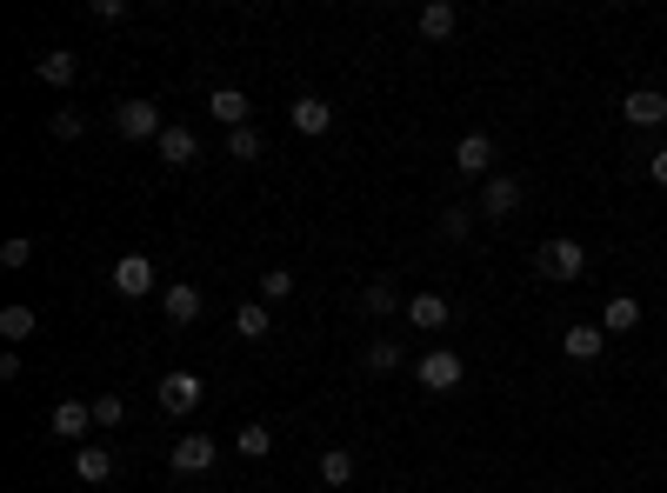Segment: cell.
<instances>
[{
    "mask_svg": "<svg viewBox=\"0 0 667 493\" xmlns=\"http://www.w3.org/2000/svg\"><path fill=\"white\" fill-rule=\"evenodd\" d=\"M621 114H628V127H667V94L660 88H634L621 101Z\"/></svg>",
    "mask_w": 667,
    "mask_h": 493,
    "instance_id": "13",
    "label": "cell"
},
{
    "mask_svg": "<svg viewBox=\"0 0 667 493\" xmlns=\"http://www.w3.org/2000/svg\"><path fill=\"white\" fill-rule=\"evenodd\" d=\"M234 454H240V460H268V454H274V427H261V421H247V427L234 434Z\"/></svg>",
    "mask_w": 667,
    "mask_h": 493,
    "instance_id": "26",
    "label": "cell"
},
{
    "mask_svg": "<svg viewBox=\"0 0 667 493\" xmlns=\"http://www.w3.org/2000/svg\"><path fill=\"white\" fill-rule=\"evenodd\" d=\"M47 434L67 440V447H88V440H94V406H88V400H60L54 414H47Z\"/></svg>",
    "mask_w": 667,
    "mask_h": 493,
    "instance_id": "5",
    "label": "cell"
},
{
    "mask_svg": "<svg viewBox=\"0 0 667 493\" xmlns=\"http://www.w3.org/2000/svg\"><path fill=\"white\" fill-rule=\"evenodd\" d=\"M80 134H88V114L60 107V114H54V140H80Z\"/></svg>",
    "mask_w": 667,
    "mask_h": 493,
    "instance_id": "31",
    "label": "cell"
},
{
    "mask_svg": "<svg viewBox=\"0 0 667 493\" xmlns=\"http://www.w3.org/2000/svg\"><path fill=\"white\" fill-rule=\"evenodd\" d=\"M207 114H214L227 134H234V127H255V101H247L240 88H214V94H207Z\"/></svg>",
    "mask_w": 667,
    "mask_h": 493,
    "instance_id": "11",
    "label": "cell"
},
{
    "mask_svg": "<svg viewBox=\"0 0 667 493\" xmlns=\"http://www.w3.org/2000/svg\"><path fill=\"white\" fill-rule=\"evenodd\" d=\"M454 168H461L467 181H487V174H494V134H487V127H467V134L454 140Z\"/></svg>",
    "mask_w": 667,
    "mask_h": 493,
    "instance_id": "8",
    "label": "cell"
},
{
    "mask_svg": "<svg viewBox=\"0 0 667 493\" xmlns=\"http://www.w3.org/2000/svg\"><path fill=\"white\" fill-rule=\"evenodd\" d=\"M27 374V360H21V347H8V354H0V380H21Z\"/></svg>",
    "mask_w": 667,
    "mask_h": 493,
    "instance_id": "33",
    "label": "cell"
},
{
    "mask_svg": "<svg viewBox=\"0 0 667 493\" xmlns=\"http://www.w3.org/2000/svg\"><path fill=\"white\" fill-rule=\"evenodd\" d=\"M474 214H481V207H441V220H434L441 240H467V233H474Z\"/></svg>",
    "mask_w": 667,
    "mask_h": 493,
    "instance_id": "28",
    "label": "cell"
},
{
    "mask_svg": "<svg viewBox=\"0 0 667 493\" xmlns=\"http://www.w3.org/2000/svg\"><path fill=\"white\" fill-rule=\"evenodd\" d=\"M361 367H368L374 380H381V374H400V367H407V347H400L394 334H381V341H368V354H361Z\"/></svg>",
    "mask_w": 667,
    "mask_h": 493,
    "instance_id": "23",
    "label": "cell"
},
{
    "mask_svg": "<svg viewBox=\"0 0 667 493\" xmlns=\"http://www.w3.org/2000/svg\"><path fill=\"white\" fill-rule=\"evenodd\" d=\"M454 27H461V8H454V0H428V8L414 14V34H421V41H448Z\"/></svg>",
    "mask_w": 667,
    "mask_h": 493,
    "instance_id": "14",
    "label": "cell"
},
{
    "mask_svg": "<svg viewBox=\"0 0 667 493\" xmlns=\"http://www.w3.org/2000/svg\"><path fill=\"white\" fill-rule=\"evenodd\" d=\"M94 21H127V0H94Z\"/></svg>",
    "mask_w": 667,
    "mask_h": 493,
    "instance_id": "35",
    "label": "cell"
},
{
    "mask_svg": "<svg viewBox=\"0 0 667 493\" xmlns=\"http://www.w3.org/2000/svg\"><path fill=\"white\" fill-rule=\"evenodd\" d=\"M154 287H160V267H154L147 254H121V261H114V294H121V300H147Z\"/></svg>",
    "mask_w": 667,
    "mask_h": 493,
    "instance_id": "9",
    "label": "cell"
},
{
    "mask_svg": "<svg viewBox=\"0 0 667 493\" xmlns=\"http://www.w3.org/2000/svg\"><path fill=\"white\" fill-rule=\"evenodd\" d=\"M414 380H421L428 393H454V387L467 380V360H461L454 347H434V354H421V360H414Z\"/></svg>",
    "mask_w": 667,
    "mask_h": 493,
    "instance_id": "3",
    "label": "cell"
},
{
    "mask_svg": "<svg viewBox=\"0 0 667 493\" xmlns=\"http://www.w3.org/2000/svg\"><path fill=\"white\" fill-rule=\"evenodd\" d=\"M167 127H174V121L160 114V101H140V94H134V101H114V134H121V140L147 147V140H160Z\"/></svg>",
    "mask_w": 667,
    "mask_h": 493,
    "instance_id": "1",
    "label": "cell"
},
{
    "mask_svg": "<svg viewBox=\"0 0 667 493\" xmlns=\"http://www.w3.org/2000/svg\"><path fill=\"white\" fill-rule=\"evenodd\" d=\"M74 480H88V486H108V480H114V454H108L101 440L74 447Z\"/></svg>",
    "mask_w": 667,
    "mask_h": 493,
    "instance_id": "18",
    "label": "cell"
},
{
    "mask_svg": "<svg viewBox=\"0 0 667 493\" xmlns=\"http://www.w3.org/2000/svg\"><path fill=\"white\" fill-rule=\"evenodd\" d=\"M88 406H94V427H121V421H127V400H121V393H94Z\"/></svg>",
    "mask_w": 667,
    "mask_h": 493,
    "instance_id": "29",
    "label": "cell"
},
{
    "mask_svg": "<svg viewBox=\"0 0 667 493\" xmlns=\"http://www.w3.org/2000/svg\"><path fill=\"white\" fill-rule=\"evenodd\" d=\"M580 274H588V246H580V240H547L541 246V280H554V287H574Z\"/></svg>",
    "mask_w": 667,
    "mask_h": 493,
    "instance_id": "2",
    "label": "cell"
},
{
    "mask_svg": "<svg viewBox=\"0 0 667 493\" xmlns=\"http://www.w3.org/2000/svg\"><path fill=\"white\" fill-rule=\"evenodd\" d=\"M27 261H34V240H21V233H14L8 246H0V267H27Z\"/></svg>",
    "mask_w": 667,
    "mask_h": 493,
    "instance_id": "32",
    "label": "cell"
},
{
    "mask_svg": "<svg viewBox=\"0 0 667 493\" xmlns=\"http://www.w3.org/2000/svg\"><path fill=\"white\" fill-rule=\"evenodd\" d=\"M400 313H407V320H414V334H441V326H448V320H454V313H448V300H441V294H414V300H407V307H400Z\"/></svg>",
    "mask_w": 667,
    "mask_h": 493,
    "instance_id": "19",
    "label": "cell"
},
{
    "mask_svg": "<svg viewBox=\"0 0 667 493\" xmlns=\"http://www.w3.org/2000/svg\"><path fill=\"white\" fill-rule=\"evenodd\" d=\"M521 194H528V187H521V174H487V181H481V200H474V207H481V220H515Z\"/></svg>",
    "mask_w": 667,
    "mask_h": 493,
    "instance_id": "6",
    "label": "cell"
},
{
    "mask_svg": "<svg viewBox=\"0 0 667 493\" xmlns=\"http://www.w3.org/2000/svg\"><path fill=\"white\" fill-rule=\"evenodd\" d=\"M601 326H608V334H634V326H641V300L634 294H614L601 307Z\"/></svg>",
    "mask_w": 667,
    "mask_h": 493,
    "instance_id": "24",
    "label": "cell"
},
{
    "mask_svg": "<svg viewBox=\"0 0 667 493\" xmlns=\"http://www.w3.org/2000/svg\"><path fill=\"white\" fill-rule=\"evenodd\" d=\"M287 121H294V134H307V140H320V134L334 127V107H327L320 94H301V101L287 107Z\"/></svg>",
    "mask_w": 667,
    "mask_h": 493,
    "instance_id": "15",
    "label": "cell"
},
{
    "mask_svg": "<svg viewBox=\"0 0 667 493\" xmlns=\"http://www.w3.org/2000/svg\"><path fill=\"white\" fill-rule=\"evenodd\" d=\"M647 181H654V187H667V147H654V153H647Z\"/></svg>",
    "mask_w": 667,
    "mask_h": 493,
    "instance_id": "34",
    "label": "cell"
},
{
    "mask_svg": "<svg viewBox=\"0 0 667 493\" xmlns=\"http://www.w3.org/2000/svg\"><path fill=\"white\" fill-rule=\"evenodd\" d=\"M154 393H160V414H167V421H188L194 406H201V393H207V380H201V374H160Z\"/></svg>",
    "mask_w": 667,
    "mask_h": 493,
    "instance_id": "4",
    "label": "cell"
},
{
    "mask_svg": "<svg viewBox=\"0 0 667 493\" xmlns=\"http://www.w3.org/2000/svg\"><path fill=\"white\" fill-rule=\"evenodd\" d=\"M160 313H167V326H194V320H201V287H194V280L160 287Z\"/></svg>",
    "mask_w": 667,
    "mask_h": 493,
    "instance_id": "10",
    "label": "cell"
},
{
    "mask_svg": "<svg viewBox=\"0 0 667 493\" xmlns=\"http://www.w3.org/2000/svg\"><path fill=\"white\" fill-rule=\"evenodd\" d=\"M601 347H608V326H601V320H574V326H561V354H567L574 367H595Z\"/></svg>",
    "mask_w": 667,
    "mask_h": 493,
    "instance_id": "7",
    "label": "cell"
},
{
    "mask_svg": "<svg viewBox=\"0 0 667 493\" xmlns=\"http://www.w3.org/2000/svg\"><path fill=\"white\" fill-rule=\"evenodd\" d=\"M314 473H320V486H334V493H341V486L354 480V454H348V447H327Z\"/></svg>",
    "mask_w": 667,
    "mask_h": 493,
    "instance_id": "25",
    "label": "cell"
},
{
    "mask_svg": "<svg viewBox=\"0 0 667 493\" xmlns=\"http://www.w3.org/2000/svg\"><path fill=\"white\" fill-rule=\"evenodd\" d=\"M261 153H268L261 127H234V134H227V160H261Z\"/></svg>",
    "mask_w": 667,
    "mask_h": 493,
    "instance_id": "27",
    "label": "cell"
},
{
    "mask_svg": "<svg viewBox=\"0 0 667 493\" xmlns=\"http://www.w3.org/2000/svg\"><path fill=\"white\" fill-rule=\"evenodd\" d=\"M234 334H240V341H268V334H274L268 300H240V307H234Z\"/></svg>",
    "mask_w": 667,
    "mask_h": 493,
    "instance_id": "21",
    "label": "cell"
},
{
    "mask_svg": "<svg viewBox=\"0 0 667 493\" xmlns=\"http://www.w3.org/2000/svg\"><path fill=\"white\" fill-rule=\"evenodd\" d=\"M34 334H41V313H34V307H21V300L0 307V341H8V347H27Z\"/></svg>",
    "mask_w": 667,
    "mask_h": 493,
    "instance_id": "20",
    "label": "cell"
},
{
    "mask_svg": "<svg viewBox=\"0 0 667 493\" xmlns=\"http://www.w3.org/2000/svg\"><path fill=\"white\" fill-rule=\"evenodd\" d=\"M34 73H41V88H74V80H80V54H67V47H47V54L34 60Z\"/></svg>",
    "mask_w": 667,
    "mask_h": 493,
    "instance_id": "17",
    "label": "cell"
},
{
    "mask_svg": "<svg viewBox=\"0 0 667 493\" xmlns=\"http://www.w3.org/2000/svg\"><path fill=\"white\" fill-rule=\"evenodd\" d=\"M154 153H160V168H194L201 140H194V127H167V134L154 140Z\"/></svg>",
    "mask_w": 667,
    "mask_h": 493,
    "instance_id": "16",
    "label": "cell"
},
{
    "mask_svg": "<svg viewBox=\"0 0 667 493\" xmlns=\"http://www.w3.org/2000/svg\"><path fill=\"white\" fill-rule=\"evenodd\" d=\"M214 460H221L214 434H181V440H174V473H207Z\"/></svg>",
    "mask_w": 667,
    "mask_h": 493,
    "instance_id": "12",
    "label": "cell"
},
{
    "mask_svg": "<svg viewBox=\"0 0 667 493\" xmlns=\"http://www.w3.org/2000/svg\"><path fill=\"white\" fill-rule=\"evenodd\" d=\"M294 294V274L287 267H261V300H287Z\"/></svg>",
    "mask_w": 667,
    "mask_h": 493,
    "instance_id": "30",
    "label": "cell"
},
{
    "mask_svg": "<svg viewBox=\"0 0 667 493\" xmlns=\"http://www.w3.org/2000/svg\"><path fill=\"white\" fill-rule=\"evenodd\" d=\"M400 307H407V300H400V287H394L387 274L361 287V313H368V320H387V313H400Z\"/></svg>",
    "mask_w": 667,
    "mask_h": 493,
    "instance_id": "22",
    "label": "cell"
}]
</instances>
